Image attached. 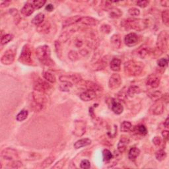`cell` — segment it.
<instances>
[{"label":"cell","mask_w":169,"mask_h":169,"mask_svg":"<svg viewBox=\"0 0 169 169\" xmlns=\"http://www.w3.org/2000/svg\"><path fill=\"white\" fill-rule=\"evenodd\" d=\"M36 55L41 62L46 66H52L53 61L50 58V49L47 45L39 46L36 50Z\"/></svg>","instance_id":"cell-1"},{"label":"cell","mask_w":169,"mask_h":169,"mask_svg":"<svg viewBox=\"0 0 169 169\" xmlns=\"http://www.w3.org/2000/svg\"><path fill=\"white\" fill-rule=\"evenodd\" d=\"M168 33L167 31H163L160 33L157 38V47L153 53L155 56H159L167 50L168 45Z\"/></svg>","instance_id":"cell-2"},{"label":"cell","mask_w":169,"mask_h":169,"mask_svg":"<svg viewBox=\"0 0 169 169\" xmlns=\"http://www.w3.org/2000/svg\"><path fill=\"white\" fill-rule=\"evenodd\" d=\"M124 72L128 76H137L140 74L144 68L143 63L130 60L124 63Z\"/></svg>","instance_id":"cell-3"},{"label":"cell","mask_w":169,"mask_h":169,"mask_svg":"<svg viewBox=\"0 0 169 169\" xmlns=\"http://www.w3.org/2000/svg\"><path fill=\"white\" fill-rule=\"evenodd\" d=\"M122 25L127 30H135L141 31L147 28V22L146 20L140 19H129L124 20L122 23Z\"/></svg>","instance_id":"cell-4"},{"label":"cell","mask_w":169,"mask_h":169,"mask_svg":"<svg viewBox=\"0 0 169 169\" xmlns=\"http://www.w3.org/2000/svg\"><path fill=\"white\" fill-rule=\"evenodd\" d=\"M34 90L36 91H39V92H42L44 93H48L49 91L52 90V86L50 85L48 81H44L41 78L38 77L34 82Z\"/></svg>","instance_id":"cell-5"},{"label":"cell","mask_w":169,"mask_h":169,"mask_svg":"<svg viewBox=\"0 0 169 169\" xmlns=\"http://www.w3.org/2000/svg\"><path fill=\"white\" fill-rule=\"evenodd\" d=\"M77 84L79 87L86 88L87 90H92L95 91V92L96 91H100L102 89L100 85L93 81H84V80L81 79Z\"/></svg>","instance_id":"cell-6"},{"label":"cell","mask_w":169,"mask_h":169,"mask_svg":"<svg viewBox=\"0 0 169 169\" xmlns=\"http://www.w3.org/2000/svg\"><path fill=\"white\" fill-rule=\"evenodd\" d=\"M31 50L28 44L24 46L22 52H21L19 60L25 64H29L31 62Z\"/></svg>","instance_id":"cell-7"},{"label":"cell","mask_w":169,"mask_h":169,"mask_svg":"<svg viewBox=\"0 0 169 169\" xmlns=\"http://www.w3.org/2000/svg\"><path fill=\"white\" fill-rule=\"evenodd\" d=\"M1 157L6 160H16L19 158L17 151L13 148H6L3 150L1 153Z\"/></svg>","instance_id":"cell-8"},{"label":"cell","mask_w":169,"mask_h":169,"mask_svg":"<svg viewBox=\"0 0 169 169\" xmlns=\"http://www.w3.org/2000/svg\"><path fill=\"white\" fill-rule=\"evenodd\" d=\"M122 80L118 73H113L111 76L108 81V87L112 90L116 89L122 85Z\"/></svg>","instance_id":"cell-9"},{"label":"cell","mask_w":169,"mask_h":169,"mask_svg":"<svg viewBox=\"0 0 169 169\" xmlns=\"http://www.w3.org/2000/svg\"><path fill=\"white\" fill-rule=\"evenodd\" d=\"M86 126H87V124H86L85 121H83V120H77L75 122L74 135L77 137L83 135L86 131Z\"/></svg>","instance_id":"cell-10"},{"label":"cell","mask_w":169,"mask_h":169,"mask_svg":"<svg viewBox=\"0 0 169 169\" xmlns=\"http://www.w3.org/2000/svg\"><path fill=\"white\" fill-rule=\"evenodd\" d=\"M33 98L34 103H36L43 106H46L48 103V98L46 94L39 91H34L33 93Z\"/></svg>","instance_id":"cell-11"},{"label":"cell","mask_w":169,"mask_h":169,"mask_svg":"<svg viewBox=\"0 0 169 169\" xmlns=\"http://www.w3.org/2000/svg\"><path fill=\"white\" fill-rule=\"evenodd\" d=\"M15 53L12 50H8L4 53L1 58V61L4 65L12 64L15 60Z\"/></svg>","instance_id":"cell-12"},{"label":"cell","mask_w":169,"mask_h":169,"mask_svg":"<svg viewBox=\"0 0 169 169\" xmlns=\"http://www.w3.org/2000/svg\"><path fill=\"white\" fill-rule=\"evenodd\" d=\"M124 42L128 47L135 46L139 42V37L135 33H130L125 36Z\"/></svg>","instance_id":"cell-13"},{"label":"cell","mask_w":169,"mask_h":169,"mask_svg":"<svg viewBox=\"0 0 169 169\" xmlns=\"http://www.w3.org/2000/svg\"><path fill=\"white\" fill-rule=\"evenodd\" d=\"M160 77L156 74H151L147 77L146 83L151 88H157L160 85Z\"/></svg>","instance_id":"cell-14"},{"label":"cell","mask_w":169,"mask_h":169,"mask_svg":"<svg viewBox=\"0 0 169 169\" xmlns=\"http://www.w3.org/2000/svg\"><path fill=\"white\" fill-rule=\"evenodd\" d=\"M165 105L162 101H157L153 105L151 106L150 111L154 115H160L164 112Z\"/></svg>","instance_id":"cell-15"},{"label":"cell","mask_w":169,"mask_h":169,"mask_svg":"<svg viewBox=\"0 0 169 169\" xmlns=\"http://www.w3.org/2000/svg\"><path fill=\"white\" fill-rule=\"evenodd\" d=\"M81 77L78 74H73L69 75V76H62L60 77V81L62 83L63 82H69L73 83H77L80 80H81Z\"/></svg>","instance_id":"cell-16"},{"label":"cell","mask_w":169,"mask_h":169,"mask_svg":"<svg viewBox=\"0 0 169 169\" xmlns=\"http://www.w3.org/2000/svg\"><path fill=\"white\" fill-rule=\"evenodd\" d=\"M111 109L116 114H122L124 111V106L119 101L115 100L114 98L111 99Z\"/></svg>","instance_id":"cell-17"},{"label":"cell","mask_w":169,"mask_h":169,"mask_svg":"<svg viewBox=\"0 0 169 169\" xmlns=\"http://www.w3.org/2000/svg\"><path fill=\"white\" fill-rule=\"evenodd\" d=\"M96 92L92 90H86L80 95V98L83 101L88 102L93 100L96 97Z\"/></svg>","instance_id":"cell-18"},{"label":"cell","mask_w":169,"mask_h":169,"mask_svg":"<svg viewBox=\"0 0 169 169\" xmlns=\"http://www.w3.org/2000/svg\"><path fill=\"white\" fill-rule=\"evenodd\" d=\"M81 17V16L79 15H76L73 16V17H69L63 22V27H68V26H71L75 25V24L78 23L80 22Z\"/></svg>","instance_id":"cell-19"},{"label":"cell","mask_w":169,"mask_h":169,"mask_svg":"<svg viewBox=\"0 0 169 169\" xmlns=\"http://www.w3.org/2000/svg\"><path fill=\"white\" fill-rule=\"evenodd\" d=\"M151 53V49L147 46H141L137 50L136 54L138 57L142 59H144L149 56L150 53Z\"/></svg>","instance_id":"cell-20"},{"label":"cell","mask_w":169,"mask_h":169,"mask_svg":"<svg viewBox=\"0 0 169 169\" xmlns=\"http://www.w3.org/2000/svg\"><path fill=\"white\" fill-rule=\"evenodd\" d=\"M79 23L87 26H95L97 25L98 21L96 19L91 17H82Z\"/></svg>","instance_id":"cell-21"},{"label":"cell","mask_w":169,"mask_h":169,"mask_svg":"<svg viewBox=\"0 0 169 169\" xmlns=\"http://www.w3.org/2000/svg\"><path fill=\"white\" fill-rule=\"evenodd\" d=\"M34 11V7H33V4H31V3H26L21 9V13L25 16H26V17H29V16L33 14Z\"/></svg>","instance_id":"cell-22"},{"label":"cell","mask_w":169,"mask_h":169,"mask_svg":"<svg viewBox=\"0 0 169 169\" xmlns=\"http://www.w3.org/2000/svg\"><path fill=\"white\" fill-rule=\"evenodd\" d=\"M111 44L114 49H119L121 47L122 41L118 34H114L111 39Z\"/></svg>","instance_id":"cell-23"},{"label":"cell","mask_w":169,"mask_h":169,"mask_svg":"<svg viewBox=\"0 0 169 169\" xmlns=\"http://www.w3.org/2000/svg\"><path fill=\"white\" fill-rule=\"evenodd\" d=\"M129 142H130V140L126 137H125V138L123 137V138L120 139L119 143L118 144V150L120 153H124L126 151Z\"/></svg>","instance_id":"cell-24"},{"label":"cell","mask_w":169,"mask_h":169,"mask_svg":"<svg viewBox=\"0 0 169 169\" xmlns=\"http://www.w3.org/2000/svg\"><path fill=\"white\" fill-rule=\"evenodd\" d=\"M91 140L88 138H84L79 139V140L77 141L76 143H74V147L76 149H79L81 148V147H86L89 145L91 144Z\"/></svg>","instance_id":"cell-25"},{"label":"cell","mask_w":169,"mask_h":169,"mask_svg":"<svg viewBox=\"0 0 169 169\" xmlns=\"http://www.w3.org/2000/svg\"><path fill=\"white\" fill-rule=\"evenodd\" d=\"M122 61L120 59L114 58L111 60L110 63V67L112 71H119L120 70V67H121Z\"/></svg>","instance_id":"cell-26"},{"label":"cell","mask_w":169,"mask_h":169,"mask_svg":"<svg viewBox=\"0 0 169 169\" xmlns=\"http://www.w3.org/2000/svg\"><path fill=\"white\" fill-rule=\"evenodd\" d=\"M122 15V12L118 8L112 7L108 10L109 17L112 19H118Z\"/></svg>","instance_id":"cell-27"},{"label":"cell","mask_w":169,"mask_h":169,"mask_svg":"<svg viewBox=\"0 0 169 169\" xmlns=\"http://www.w3.org/2000/svg\"><path fill=\"white\" fill-rule=\"evenodd\" d=\"M139 154H140V150H139L138 148L137 147H132L131 148L130 151H129L128 153V158L130 160H132V161H134L135 160Z\"/></svg>","instance_id":"cell-28"},{"label":"cell","mask_w":169,"mask_h":169,"mask_svg":"<svg viewBox=\"0 0 169 169\" xmlns=\"http://www.w3.org/2000/svg\"><path fill=\"white\" fill-rule=\"evenodd\" d=\"M139 93H140V88L136 85L130 86L127 91V95L130 96V97H133L135 95Z\"/></svg>","instance_id":"cell-29"},{"label":"cell","mask_w":169,"mask_h":169,"mask_svg":"<svg viewBox=\"0 0 169 169\" xmlns=\"http://www.w3.org/2000/svg\"><path fill=\"white\" fill-rule=\"evenodd\" d=\"M43 77L46 79V81L50 82L51 83H54L56 81V78L54 75L49 71H44L43 73Z\"/></svg>","instance_id":"cell-30"},{"label":"cell","mask_w":169,"mask_h":169,"mask_svg":"<svg viewBox=\"0 0 169 169\" xmlns=\"http://www.w3.org/2000/svg\"><path fill=\"white\" fill-rule=\"evenodd\" d=\"M44 15L43 13H39L38 15H36L34 19L32 20V23L36 25H41V23H43V21L44 20Z\"/></svg>","instance_id":"cell-31"},{"label":"cell","mask_w":169,"mask_h":169,"mask_svg":"<svg viewBox=\"0 0 169 169\" xmlns=\"http://www.w3.org/2000/svg\"><path fill=\"white\" fill-rule=\"evenodd\" d=\"M148 96H149V98H151V100L154 101H157L162 98L163 95L160 91H154V92L149 93Z\"/></svg>","instance_id":"cell-32"},{"label":"cell","mask_w":169,"mask_h":169,"mask_svg":"<svg viewBox=\"0 0 169 169\" xmlns=\"http://www.w3.org/2000/svg\"><path fill=\"white\" fill-rule=\"evenodd\" d=\"M135 131L138 135L142 136L146 135L147 134V130L146 127L144 125H139L138 126H136L135 128Z\"/></svg>","instance_id":"cell-33"},{"label":"cell","mask_w":169,"mask_h":169,"mask_svg":"<svg viewBox=\"0 0 169 169\" xmlns=\"http://www.w3.org/2000/svg\"><path fill=\"white\" fill-rule=\"evenodd\" d=\"M29 112L26 110H23L21 111L19 113L17 116H16V120H17L18 122H23L24 120L26 119V118L28 116Z\"/></svg>","instance_id":"cell-34"},{"label":"cell","mask_w":169,"mask_h":169,"mask_svg":"<svg viewBox=\"0 0 169 169\" xmlns=\"http://www.w3.org/2000/svg\"><path fill=\"white\" fill-rule=\"evenodd\" d=\"M155 157H156V159L158 160L162 161V160H165L166 157H167V153L163 149H160L155 153Z\"/></svg>","instance_id":"cell-35"},{"label":"cell","mask_w":169,"mask_h":169,"mask_svg":"<svg viewBox=\"0 0 169 169\" xmlns=\"http://www.w3.org/2000/svg\"><path fill=\"white\" fill-rule=\"evenodd\" d=\"M54 160H55L54 157H49L46 158V159L41 163V167L42 168H46L48 167L51 164H52L53 162L54 161Z\"/></svg>","instance_id":"cell-36"},{"label":"cell","mask_w":169,"mask_h":169,"mask_svg":"<svg viewBox=\"0 0 169 169\" xmlns=\"http://www.w3.org/2000/svg\"><path fill=\"white\" fill-rule=\"evenodd\" d=\"M103 159L104 161H110L112 159H113V155L111 151L108 149H104L103 152Z\"/></svg>","instance_id":"cell-37"},{"label":"cell","mask_w":169,"mask_h":169,"mask_svg":"<svg viewBox=\"0 0 169 169\" xmlns=\"http://www.w3.org/2000/svg\"><path fill=\"white\" fill-rule=\"evenodd\" d=\"M132 127L131 122L128 121H124L121 124V127H120V130L122 132H127Z\"/></svg>","instance_id":"cell-38"},{"label":"cell","mask_w":169,"mask_h":169,"mask_svg":"<svg viewBox=\"0 0 169 169\" xmlns=\"http://www.w3.org/2000/svg\"><path fill=\"white\" fill-rule=\"evenodd\" d=\"M162 20H163V23H164L167 26H168L169 25V11L168 9H166L163 11Z\"/></svg>","instance_id":"cell-39"},{"label":"cell","mask_w":169,"mask_h":169,"mask_svg":"<svg viewBox=\"0 0 169 169\" xmlns=\"http://www.w3.org/2000/svg\"><path fill=\"white\" fill-rule=\"evenodd\" d=\"M46 3V1L45 0H36V1H32L31 4H33L34 9H39L44 6Z\"/></svg>","instance_id":"cell-40"},{"label":"cell","mask_w":169,"mask_h":169,"mask_svg":"<svg viewBox=\"0 0 169 169\" xmlns=\"http://www.w3.org/2000/svg\"><path fill=\"white\" fill-rule=\"evenodd\" d=\"M73 86V83L69 82H63L62 84L60 86V89L61 91H63V92H68L70 88Z\"/></svg>","instance_id":"cell-41"},{"label":"cell","mask_w":169,"mask_h":169,"mask_svg":"<svg viewBox=\"0 0 169 169\" xmlns=\"http://www.w3.org/2000/svg\"><path fill=\"white\" fill-rule=\"evenodd\" d=\"M74 31H66L61 34L60 40L61 42H66L69 39V37L71 35V34L73 33Z\"/></svg>","instance_id":"cell-42"},{"label":"cell","mask_w":169,"mask_h":169,"mask_svg":"<svg viewBox=\"0 0 169 169\" xmlns=\"http://www.w3.org/2000/svg\"><path fill=\"white\" fill-rule=\"evenodd\" d=\"M13 38V36L12 34H5V35L3 36L1 39V43L2 45L6 44L8 42H9Z\"/></svg>","instance_id":"cell-43"},{"label":"cell","mask_w":169,"mask_h":169,"mask_svg":"<svg viewBox=\"0 0 169 169\" xmlns=\"http://www.w3.org/2000/svg\"><path fill=\"white\" fill-rule=\"evenodd\" d=\"M68 57L69 58V60H71L72 61H76L77 60H79V55L76 51H70L68 53Z\"/></svg>","instance_id":"cell-44"},{"label":"cell","mask_w":169,"mask_h":169,"mask_svg":"<svg viewBox=\"0 0 169 169\" xmlns=\"http://www.w3.org/2000/svg\"><path fill=\"white\" fill-rule=\"evenodd\" d=\"M101 31L103 32V33L109 34L112 31V27L110 25H107V24H104V25H103L101 26Z\"/></svg>","instance_id":"cell-45"},{"label":"cell","mask_w":169,"mask_h":169,"mask_svg":"<svg viewBox=\"0 0 169 169\" xmlns=\"http://www.w3.org/2000/svg\"><path fill=\"white\" fill-rule=\"evenodd\" d=\"M129 14L131 16H138L140 14V11L138 9V8L135 7H131L128 10Z\"/></svg>","instance_id":"cell-46"},{"label":"cell","mask_w":169,"mask_h":169,"mask_svg":"<svg viewBox=\"0 0 169 169\" xmlns=\"http://www.w3.org/2000/svg\"><path fill=\"white\" fill-rule=\"evenodd\" d=\"M80 167L83 169H88L91 167V163L87 159L83 160L80 163Z\"/></svg>","instance_id":"cell-47"},{"label":"cell","mask_w":169,"mask_h":169,"mask_svg":"<svg viewBox=\"0 0 169 169\" xmlns=\"http://www.w3.org/2000/svg\"><path fill=\"white\" fill-rule=\"evenodd\" d=\"M168 60L166 58H161L159 59V60L157 61V64L160 68H165L166 66H167L168 65Z\"/></svg>","instance_id":"cell-48"},{"label":"cell","mask_w":169,"mask_h":169,"mask_svg":"<svg viewBox=\"0 0 169 169\" xmlns=\"http://www.w3.org/2000/svg\"><path fill=\"white\" fill-rule=\"evenodd\" d=\"M55 47H56V51L57 53V55L59 57H61V44L60 41H56L55 42Z\"/></svg>","instance_id":"cell-49"},{"label":"cell","mask_w":169,"mask_h":169,"mask_svg":"<svg viewBox=\"0 0 169 169\" xmlns=\"http://www.w3.org/2000/svg\"><path fill=\"white\" fill-rule=\"evenodd\" d=\"M50 29V25L48 23H45L44 25H42L41 26H39V28L38 30L40 32H42V33H44V32H46L47 33L48 31H49Z\"/></svg>","instance_id":"cell-50"},{"label":"cell","mask_w":169,"mask_h":169,"mask_svg":"<svg viewBox=\"0 0 169 169\" xmlns=\"http://www.w3.org/2000/svg\"><path fill=\"white\" fill-rule=\"evenodd\" d=\"M9 166L11 168H21V167L23 166V163H21V161H19V160H14V161H13L11 164L9 165Z\"/></svg>","instance_id":"cell-51"},{"label":"cell","mask_w":169,"mask_h":169,"mask_svg":"<svg viewBox=\"0 0 169 169\" xmlns=\"http://www.w3.org/2000/svg\"><path fill=\"white\" fill-rule=\"evenodd\" d=\"M153 143H154L155 146L159 147L162 143V139L159 136H155L153 139Z\"/></svg>","instance_id":"cell-52"},{"label":"cell","mask_w":169,"mask_h":169,"mask_svg":"<svg viewBox=\"0 0 169 169\" xmlns=\"http://www.w3.org/2000/svg\"><path fill=\"white\" fill-rule=\"evenodd\" d=\"M65 162H66L65 160H63V159L60 160V161H58L54 166H53L52 168H58V169L62 168L63 167L64 165H65Z\"/></svg>","instance_id":"cell-53"},{"label":"cell","mask_w":169,"mask_h":169,"mask_svg":"<svg viewBox=\"0 0 169 169\" xmlns=\"http://www.w3.org/2000/svg\"><path fill=\"white\" fill-rule=\"evenodd\" d=\"M149 1H145V0H143V1H138V2H137V5L141 8L146 7L147 5H149Z\"/></svg>","instance_id":"cell-54"},{"label":"cell","mask_w":169,"mask_h":169,"mask_svg":"<svg viewBox=\"0 0 169 169\" xmlns=\"http://www.w3.org/2000/svg\"><path fill=\"white\" fill-rule=\"evenodd\" d=\"M10 14L13 17H18L19 13H18V10L17 9H11L9 10Z\"/></svg>","instance_id":"cell-55"},{"label":"cell","mask_w":169,"mask_h":169,"mask_svg":"<svg viewBox=\"0 0 169 169\" xmlns=\"http://www.w3.org/2000/svg\"><path fill=\"white\" fill-rule=\"evenodd\" d=\"M162 135H163V138H164L165 140L167 141L168 139V131H167V130L163 131Z\"/></svg>","instance_id":"cell-56"},{"label":"cell","mask_w":169,"mask_h":169,"mask_svg":"<svg viewBox=\"0 0 169 169\" xmlns=\"http://www.w3.org/2000/svg\"><path fill=\"white\" fill-rule=\"evenodd\" d=\"M53 9V5L52 4H48L46 6V10L47 11H49V12H51V11H52Z\"/></svg>","instance_id":"cell-57"},{"label":"cell","mask_w":169,"mask_h":169,"mask_svg":"<svg viewBox=\"0 0 169 169\" xmlns=\"http://www.w3.org/2000/svg\"><path fill=\"white\" fill-rule=\"evenodd\" d=\"M83 44V41H81V39H77V41H76V46H77L78 48L81 47Z\"/></svg>","instance_id":"cell-58"},{"label":"cell","mask_w":169,"mask_h":169,"mask_svg":"<svg viewBox=\"0 0 169 169\" xmlns=\"http://www.w3.org/2000/svg\"><path fill=\"white\" fill-rule=\"evenodd\" d=\"M10 4H11V1H4V2H3L2 4H1V7H7V6H9Z\"/></svg>","instance_id":"cell-59"},{"label":"cell","mask_w":169,"mask_h":169,"mask_svg":"<svg viewBox=\"0 0 169 169\" xmlns=\"http://www.w3.org/2000/svg\"><path fill=\"white\" fill-rule=\"evenodd\" d=\"M160 4L162 5V6L168 7V5H169V2H168V1H167V0H164V1H160Z\"/></svg>","instance_id":"cell-60"},{"label":"cell","mask_w":169,"mask_h":169,"mask_svg":"<svg viewBox=\"0 0 169 169\" xmlns=\"http://www.w3.org/2000/svg\"><path fill=\"white\" fill-rule=\"evenodd\" d=\"M88 51L86 49H83L81 50H80V53L83 56H86L87 54H88Z\"/></svg>","instance_id":"cell-61"},{"label":"cell","mask_w":169,"mask_h":169,"mask_svg":"<svg viewBox=\"0 0 169 169\" xmlns=\"http://www.w3.org/2000/svg\"><path fill=\"white\" fill-rule=\"evenodd\" d=\"M89 114H90V115H91V117H92V118H95V117H96L95 114H94L93 108H92V107H91V108H89Z\"/></svg>","instance_id":"cell-62"},{"label":"cell","mask_w":169,"mask_h":169,"mask_svg":"<svg viewBox=\"0 0 169 169\" xmlns=\"http://www.w3.org/2000/svg\"><path fill=\"white\" fill-rule=\"evenodd\" d=\"M169 121V119H168V118H167V119H166V120L164 122V126H165V127H166L167 128H168V122Z\"/></svg>","instance_id":"cell-63"}]
</instances>
